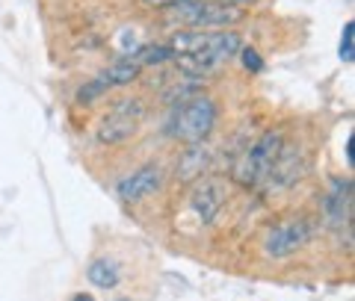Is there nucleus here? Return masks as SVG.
Returning a JSON list of instances; mask_svg holds the SVG:
<instances>
[{
	"mask_svg": "<svg viewBox=\"0 0 355 301\" xmlns=\"http://www.w3.org/2000/svg\"><path fill=\"white\" fill-rule=\"evenodd\" d=\"M216 118H219V107L210 95H193L187 98L184 104L172 107V118H169V136L184 142V145H193V142H207V136L214 133L216 127Z\"/></svg>",
	"mask_w": 355,
	"mask_h": 301,
	"instance_id": "nucleus-1",
	"label": "nucleus"
},
{
	"mask_svg": "<svg viewBox=\"0 0 355 301\" xmlns=\"http://www.w3.org/2000/svg\"><path fill=\"white\" fill-rule=\"evenodd\" d=\"M282 148H284V133L282 130L261 133V136L237 157L234 169H231V177H234L240 186H246V189H254V186L266 183V174H270L275 160H279Z\"/></svg>",
	"mask_w": 355,
	"mask_h": 301,
	"instance_id": "nucleus-2",
	"label": "nucleus"
},
{
	"mask_svg": "<svg viewBox=\"0 0 355 301\" xmlns=\"http://www.w3.org/2000/svg\"><path fill=\"white\" fill-rule=\"evenodd\" d=\"M175 21H181L190 30H225L246 18V9L225 3V0H184L172 9Z\"/></svg>",
	"mask_w": 355,
	"mask_h": 301,
	"instance_id": "nucleus-3",
	"label": "nucleus"
},
{
	"mask_svg": "<svg viewBox=\"0 0 355 301\" xmlns=\"http://www.w3.org/2000/svg\"><path fill=\"white\" fill-rule=\"evenodd\" d=\"M148 107L142 98H121L113 104V109L101 118V125H98L95 136L101 145H125L128 139L137 136L139 130V121L146 118Z\"/></svg>",
	"mask_w": 355,
	"mask_h": 301,
	"instance_id": "nucleus-4",
	"label": "nucleus"
},
{
	"mask_svg": "<svg viewBox=\"0 0 355 301\" xmlns=\"http://www.w3.org/2000/svg\"><path fill=\"white\" fill-rule=\"evenodd\" d=\"M311 237H314V225H311L308 219H284L279 221L270 233H266L263 239V254L272 260H284L291 257V254L302 251L305 245L311 242Z\"/></svg>",
	"mask_w": 355,
	"mask_h": 301,
	"instance_id": "nucleus-5",
	"label": "nucleus"
},
{
	"mask_svg": "<svg viewBox=\"0 0 355 301\" xmlns=\"http://www.w3.org/2000/svg\"><path fill=\"white\" fill-rule=\"evenodd\" d=\"M163 181H166L163 165L146 163V165H139V169H133L130 174L121 177V181L116 183V195L125 201V204H139V201L151 198L154 192H160Z\"/></svg>",
	"mask_w": 355,
	"mask_h": 301,
	"instance_id": "nucleus-6",
	"label": "nucleus"
},
{
	"mask_svg": "<svg viewBox=\"0 0 355 301\" xmlns=\"http://www.w3.org/2000/svg\"><path fill=\"white\" fill-rule=\"evenodd\" d=\"M225 198H228V189H225V181L222 177H214V174H205L198 177L193 183V192H190V210L196 213L198 221L210 225L219 210L225 207Z\"/></svg>",
	"mask_w": 355,
	"mask_h": 301,
	"instance_id": "nucleus-7",
	"label": "nucleus"
},
{
	"mask_svg": "<svg viewBox=\"0 0 355 301\" xmlns=\"http://www.w3.org/2000/svg\"><path fill=\"white\" fill-rule=\"evenodd\" d=\"M210 163H214V151L207 142H193L181 151V157L175 160V181L178 183H196L198 177L210 174Z\"/></svg>",
	"mask_w": 355,
	"mask_h": 301,
	"instance_id": "nucleus-8",
	"label": "nucleus"
},
{
	"mask_svg": "<svg viewBox=\"0 0 355 301\" xmlns=\"http://www.w3.org/2000/svg\"><path fill=\"white\" fill-rule=\"evenodd\" d=\"M305 169H308L305 154L299 151V148H293V145L284 142L279 160H275V165L270 169V174H266V183L275 186V189H291V186H296L299 181H302Z\"/></svg>",
	"mask_w": 355,
	"mask_h": 301,
	"instance_id": "nucleus-9",
	"label": "nucleus"
},
{
	"mask_svg": "<svg viewBox=\"0 0 355 301\" xmlns=\"http://www.w3.org/2000/svg\"><path fill=\"white\" fill-rule=\"evenodd\" d=\"M323 219L329 228H349L352 219V181H335L323 195Z\"/></svg>",
	"mask_w": 355,
	"mask_h": 301,
	"instance_id": "nucleus-10",
	"label": "nucleus"
},
{
	"mask_svg": "<svg viewBox=\"0 0 355 301\" xmlns=\"http://www.w3.org/2000/svg\"><path fill=\"white\" fill-rule=\"evenodd\" d=\"M139 74H142V65L133 60V57H121L116 62H110L107 69L98 74V80H101V86L107 89H116V86H130V83H137L139 80Z\"/></svg>",
	"mask_w": 355,
	"mask_h": 301,
	"instance_id": "nucleus-11",
	"label": "nucleus"
},
{
	"mask_svg": "<svg viewBox=\"0 0 355 301\" xmlns=\"http://www.w3.org/2000/svg\"><path fill=\"white\" fill-rule=\"evenodd\" d=\"M133 60H137L142 69H160V65L172 62L175 60V48L169 42H157V44H146V48H139L137 53H133Z\"/></svg>",
	"mask_w": 355,
	"mask_h": 301,
	"instance_id": "nucleus-12",
	"label": "nucleus"
},
{
	"mask_svg": "<svg viewBox=\"0 0 355 301\" xmlns=\"http://www.w3.org/2000/svg\"><path fill=\"white\" fill-rule=\"evenodd\" d=\"M89 284H95L98 289H113L119 284V266L113 260H95L86 269Z\"/></svg>",
	"mask_w": 355,
	"mask_h": 301,
	"instance_id": "nucleus-13",
	"label": "nucleus"
},
{
	"mask_svg": "<svg viewBox=\"0 0 355 301\" xmlns=\"http://www.w3.org/2000/svg\"><path fill=\"white\" fill-rule=\"evenodd\" d=\"M101 95H107V89H104L101 80L95 77V80H89V83L80 89V92H77V100H80V104H92V100H98Z\"/></svg>",
	"mask_w": 355,
	"mask_h": 301,
	"instance_id": "nucleus-14",
	"label": "nucleus"
},
{
	"mask_svg": "<svg viewBox=\"0 0 355 301\" xmlns=\"http://www.w3.org/2000/svg\"><path fill=\"white\" fill-rule=\"evenodd\" d=\"M240 62H243V69L252 71V74L263 71V60H261V53L254 48H240Z\"/></svg>",
	"mask_w": 355,
	"mask_h": 301,
	"instance_id": "nucleus-15",
	"label": "nucleus"
},
{
	"mask_svg": "<svg viewBox=\"0 0 355 301\" xmlns=\"http://www.w3.org/2000/svg\"><path fill=\"white\" fill-rule=\"evenodd\" d=\"M352 30H355V24L349 21V24L343 27V36H340V60H343V62H352V57H355V44H352Z\"/></svg>",
	"mask_w": 355,
	"mask_h": 301,
	"instance_id": "nucleus-16",
	"label": "nucleus"
},
{
	"mask_svg": "<svg viewBox=\"0 0 355 301\" xmlns=\"http://www.w3.org/2000/svg\"><path fill=\"white\" fill-rule=\"evenodd\" d=\"M142 3L151 9H175V6H181L184 0H142Z\"/></svg>",
	"mask_w": 355,
	"mask_h": 301,
	"instance_id": "nucleus-17",
	"label": "nucleus"
},
{
	"mask_svg": "<svg viewBox=\"0 0 355 301\" xmlns=\"http://www.w3.org/2000/svg\"><path fill=\"white\" fill-rule=\"evenodd\" d=\"M352 145H355V139L349 136V139H347V160H349V165H352Z\"/></svg>",
	"mask_w": 355,
	"mask_h": 301,
	"instance_id": "nucleus-18",
	"label": "nucleus"
},
{
	"mask_svg": "<svg viewBox=\"0 0 355 301\" xmlns=\"http://www.w3.org/2000/svg\"><path fill=\"white\" fill-rule=\"evenodd\" d=\"M225 3H234V6H249V3H254V0H225Z\"/></svg>",
	"mask_w": 355,
	"mask_h": 301,
	"instance_id": "nucleus-19",
	"label": "nucleus"
},
{
	"mask_svg": "<svg viewBox=\"0 0 355 301\" xmlns=\"http://www.w3.org/2000/svg\"><path fill=\"white\" fill-rule=\"evenodd\" d=\"M74 301H92V298H83V295H77V298H74Z\"/></svg>",
	"mask_w": 355,
	"mask_h": 301,
	"instance_id": "nucleus-20",
	"label": "nucleus"
}]
</instances>
